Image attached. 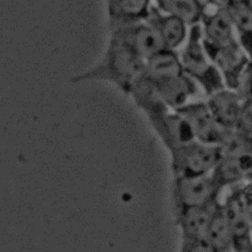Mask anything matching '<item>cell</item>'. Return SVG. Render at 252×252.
I'll return each instance as SVG.
<instances>
[{
  "label": "cell",
  "instance_id": "d6986e66",
  "mask_svg": "<svg viewBox=\"0 0 252 252\" xmlns=\"http://www.w3.org/2000/svg\"><path fill=\"white\" fill-rule=\"evenodd\" d=\"M203 241L215 252H233L232 236L222 207L218 203Z\"/></svg>",
  "mask_w": 252,
  "mask_h": 252
},
{
  "label": "cell",
  "instance_id": "7402d4cb",
  "mask_svg": "<svg viewBox=\"0 0 252 252\" xmlns=\"http://www.w3.org/2000/svg\"><path fill=\"white\" fill-rule=\"evenodd\" d=\"M235 128L252 136V101H244L242 113Z\"/></svg>",
  "mask_w": 252,
  "mask_h": 252
},
{
  "label": "cell",
  "instance_id": "ac0fdd59",
  "mask_svg": "<svg viewBox=\"0 0 252 252\" xmlns=\"http://www.w3.org/2000/svg\"><path fill=\"white\" fill-rule=\"evenodd\" d=\"M252 168V158L227 157L220 155L212 175L222 189L245 183L248 171Z\"/></svg>",
  "mask_w": 252,
  "mask_h": 252
},
{
  "label": "cell",
  "instance_id": "8992f818",
  "mask_svg": "<svg viewBox=\"0 0 252 252\" xmlns=\"http://www.w3.org/2000/svg\"><path fill=\"white\" fill-rule=\"evenodd\" d=\"M242 185L223 189L219 200L231 232L233 252L252 250V229L244 209L241 194Z\"/></svg>",
  "mask_w": 252,
  "mask_h": 252
},
{
  "label": "cell",
  "instance_id": "8fae6325",
  "mask_svg": "<svg viewBox=\"0 0 252 252\" xmlns=\"http://www.w3.org/2000/svg\"><path fill=\"white\" fill-rule=\"evenodd\" d=\"M178 110L190 126L195 141L219 145L224 129L211 114L205 98L192 101Z\"/></svg>",
  "mask_w": 252,
  "mask_h": 252
},
{
  "label": "cell",
  "instance_id": "9a60e30c",
  "mask_svg": "<svg viewBox=\"0 0 252 252\" xmlns=\"http://www.w3.org/2000/svg\"><path fill=\"white\" fill-rule=\"evenodd\" d=\"M109 30L146 21L153 0H105Z\"/></svg>",
  "mask_w": 252,
  "mask_h": 252
},
{
  "label": "cell",
  "instance_id": "5b68a950",
  "mask_svg": "<svg viewBox=\"0 0 252 252\" xmlns=\"http://www.w3.org/2000/svg\"><path fill=\"white\" fill-rule=\"evenodd\" d=\"M222 190L212 173L199 177L173 178L171 191L173 209L216 205Z\"/></svg>",
  "mask_w": 252,
  "mask_h": 252
},
{
  "label": "cell",
  "instance_id": "484cf974",
  "mask_svg": "<svg viewBox=\"0 0 252 252\" xmlns=\"http://www.w3.org/2000/svg\"><path fill=\"white\" fill-rule=\"evenodd\" d=\"M217 1H220V2H224L225 0H217Z\"/></svg>",
  "mask_w": 252,
  "mask_h": 252
},
{
  "label": "cell",
  "instance_id": "277c9868",
  "mask_svg": "<svg viewBox=\"0 0 252 252\" xmlns=\"http://www.w3.org/2000/svg\"><path fill=\"white\" fill-rule=\"evenodd\" d=\"M173 178L210 175L220 158L217 145L191 141L168 152Z\"/></svg>",
  "mask_w": 252,
  "mask_h": 252
},
{
  "label": "cell",
  "instance_id": "ba28073f",
  "mask_svg": "<svg viewBox=\"0 0 252 252\" xmlns=\"http://www.w3.org/2000/svg\"><path fill=\"white\" fill-rule=\"evenodd\" d=\"M205 47L222 76L226 88L235 90L243 73L252 60L249 55L243 49L240 42L220 46L205 44Z\"/></svg>",
  "mask_w": 252,
  "mask_h": 252
},
{
  "label": "cell",
  "instance_id": "cb8c5ba5",
  "mask_svg": "<svg viewBox=\"0 0 252 252\" xmlns=\"http://www.w3.org/2000/svg\"><path fill=\"white\" fill-rule=\"evenodd\" d=\"M241 194L244 209H245L249 225L252 229V188L244 183L241 188Z\"/></svg>",
  "mask_w": 252,
  "mask_h": 252
},
{
  "label": "cell",
  "instance_id": "5bb4252c",
  "mask_svg": "<svg viewBox=\"0 0 252 252\" xmlns=\"http://www.w3.org/2000/svg\"><path fill=\"white\" fill-rule=\"evenodd\" d=\"M217 205L173 209L181 240H203Z\"/></svg>",
  "mask_w": 252,
  "mask_h": 252
},
{
  "label": "cell",
  "instance_id": "52a82bcc",
  "mask_svg": "<svg viewBox=\"0 0 252 252\" xmlns=\"http://www.w3.org/2000/svg\"><path fill=\"white\" fill-rule=\"evenodd\" d=\"M199 26L206 45L220 46L239 42L223 2L205 0Z\"/></svg>",
  "mask_w": 252,
  "mask_h": 252
},
{
  "label": "cell",
  "instance_id": "6da1fadb",
  "mask_svg": "<svg viewBox=\"0 0 252 252\" xmlns=\"http://www.w3.org/2000/svg\"><path fill=\"white\" fill-rule=\"evenodd\" d=\"M146 61L127 45L109 35L106 49L94 65L73 77L74 83L102 81L113 84L127 96L131 86L145 73Z\"/></svg>",
  "mask_w": 252,
  "mask_h": 252
},
{
  "label": "cell",
  "instance_id": "7c38bea8",
  "mask_svg": "<svg viewBox=\"0 0 252 252\" xmlns=\"http://www.w3.org/2000/svg\"><path fill=\"white\" fill-rule=\"evenodd\" d=\"M159 35L164 49L179 52L185 43L190 28L181 18L160 11L154 5L147 19Z\"/></svg>",
  "mask_w": 252,
  "mask_h": 252
},
{
  "label": "cell",
  "instance_id": "7a4b0ae2",
  "mask_svg": "<svg viewBox=\"0 0 252 252\" xmlns=\"http://www.w3.org/2000/svg\"><path fill=\"white\" fill-rule=\"evenodd\" d=\"M145 74L171 109L205 98L199 86L185 74L178 52L164 49L154 55L146 61Z\"/></svg>",
  "mask_w": 252,
  "mask_h": 252
},
{
  "label": "cell",
  "instance_id": "3957f363",
  "mask_svg": "<svg viewBox=\"0 0 252 252\" xmlns=\"http://www.w3.org/2000/svg\"><path fill=\"white\" fill-rule=\"evenodd\" d=\"M178 54L185 74L199 86L204 97L226 88L205 47L199 25L190 28L186 41Z\"/></svg>",
  "mask_w": 252,
  "mask_h": 252
},
{
  "label": "cell",
  "instance_id": "ffe728a7",
  "mask_svg": "<svg viewBox=\"0 0 252 252\" xmlns=\"http://www.w3.org/2000/svg\"><path fill=\"white\" fill-rule=\"evenodd\" d=\"M205 0H153L160 11L177 16L189 27L199 25Z\"/></svg>",
  "mask_w": 252,
  "mask_h": 252
},
{
  "label": "cell",
  "instance_id": "44dd1931",
  "mask_svg": "<svg viewBox=\"0 0 252 252\" xmlns=\"http://www.w3.org/2000/svg\"><path fill=\"white\" fill-rule=\"evenodd\" d=\"M218 146L222 156L252 158V136L236 128L224 129Z\"/></svg>",
  "mask_w": 252,
  "mask_h": 252
},
{
  "label": "cell",
  "instance_id": "30bf717a",
  "mask_svg": "<svg viewBox=\"0 0 252 252\" xmlns=\"http://www.w3.org/2000/svg\"><path fill=\"white\" fill-rule=\"evenodd\" d=\"M109 33L145 61L164 50L159 35L147 20L109 30Z\"/></svg>",
  "mask_w": 252,
  "mask_h": 252
},
{
  "label": "cell",
  "instance_id": "2e32d148",
  "mask_svg": "<svg viewBox=\"0 0 252 252\" xmlns=\"http://www.w3.org/2000/svg\"><path fill=\"white\" fill-rule=\"evenodd\" d=\"M223 4L240 44L252 59V0H225Z\"/></svg>",
  "mask_w": 252,
  "mask_h": 252
},
{
  "label": "cell",
  "instance_id": "4fadbf2b",
  "mask_svg": "<svg viewBox=\"0 0 252 252\" xmlns=\"http://www.w3.org/2000/svg\"><path fill=\"white\" fill-rule=\"evenodd\" d=\"M205 100L220 127L223 129L236 127L244 105V99L238 92L223 88L205 97Z\"/></svg>",
  "mask_w": 252,
  "mask_h": 252
},
{
  "label": "cell",
  "instance_id": "603a6c76",
  "mask_svg": "<svg viewBox=\"0 0 252 252\" xmlns=\"http://www.w3.org/2000/svg\"><path fill=\"white\" fill-rule=\"evenodd\" d=\"M179 252H215L203 240H181Z\"/></svg>",
  "mask_w": 252,
  "mask_h": 252
},
{
  "label": "cell",
  "instance_id": "d4e9b609",
  "mask_svg": "<svg viewBox=\"0 0 252 252\" xmlns=\"http://www.w3.org/2000/svg\"><path fill=\"white\" fill-rule=\"evenodd\" d=\"M245 184L252 188V168L248 171L247 176H246V178H245Z\"/></svg>",
  "mask_w": 252,
  "mask_h": 252
},
{
  "label": "cell",
  "instance_id": "4316f807",
  "mask_svg": "<svg viewBox=\"0 0 252 252\" xmlns=\"http://www.w3.org/2000/svg\"><path fill=\"white\" fill-rule=\"evenodd\" d=\"M249 252H252V250H251V251H249Z\"/></svg>",
  "mask_w": 252,
  "mask_h": 252
},
{
  "label": "cell",
  "instance_id": "9c48e42d",
  "mask_svg": "<svg viewBox=\"0 0 252 252\" xmlns=\"http://www.w3.org/2000/svg\"><path fill=\"white\" fill-rule=\"evenodd\" d=\"M146 119L167 152L194 141L190 126L178 109H167Z\"/></svg>",
  "mask_w": 252,
  "mask_h": 252
},
{
  "label": "cell",
  "instance_id": "e0dca14e",
  "mask_svg": "<svg viewBox=\"0 0 252 252\" xmlns=\"http://www.w3.org/2000/svg\"><path fill=\"white\" fill-rule=\"evenodd\" d=\"M127 96L146 118L165 112L169 108L165 103L154 82L144 73L131 86Z\"/></svg>",
  "mask_w": 252,
  "mask_h": 252
}]
</instances>
